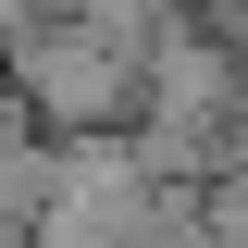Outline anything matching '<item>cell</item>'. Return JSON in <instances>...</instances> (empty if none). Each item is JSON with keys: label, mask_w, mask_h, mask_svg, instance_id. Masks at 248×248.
I'll list each match as a JSON object with an SVG mask.
<instances>
[{"label": "cell", "mask_w": 248, "mask_h": 248, "mask_svg": "<svg viewBox=\"0 0 248 248\" xmlns=\"http://www.w3.org/2000/svg\"><path fill=\"white\" fill-rule=\"evenodd\" d=\"M50 186H62V137H13L0 124V223H37Z\"/></svg>", "instance_id": "1"}]
</instances>
